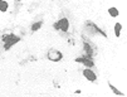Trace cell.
Segmentation results:
<instances>
[{"mask_svg":"<svg viewBox=\"0 0 127 97\" xmlns=\"http://www.w3.org/2000/svg\"><path fill=\"white\" fill-rule=\"evenodd\" d=\"M1 39H3V47H4V50H9L13 46H15L18 42H20V38L13 34V33H6L1 37Z\"/></svg>","mask_w":127,"mask_h":97,"instance_id":"obj_1","label":"cell"},{"mask_svg":"<svg viewBox=\"0 0 127 97\" xmlns=\"http://www.w3.org/2000/svg\"><path fill=\"white\" fill-rule=\"evenodd\" d=\"M47 58H48V61L57 63V62H59V61L63 59V53H62L59 49L50 48V49L47 52Z\"/></svg>","mask_w":127,"mask_h":97,"instance_id":"obj_2","label":"cell"},{"mask_svg":"<svg viewBox=\"0 0 127 97\" xmlns=\"http://www.w3.org/2000/svg\"><path fill=\"white\" fill-rule=\"evenodd\" d=\"M82 41H83V55L89 57V58H93L95 54H96V50H95V48L92 47L91 42L87 39L84 35L82 37Z\"/></svg>","mask_w":127,"mask_h":97,"instance_id":"obj_3","label":"cell"},{"mask_svg":"<svg viewBox=\"0 0 127 97\" xmlns=\"http://www.w3.org/2000/svg\"><path fill=\"white\" fill-rule=\"evenodd\" d=\"M53 28L56 30H61L63 33H68L69 30V20L67 18H61L59 20H57L53 24Z\"/></svg>","mask_w":127,"mask_h":97,"instance_id":"obj_4","label":"cell"},{"mask_svg":"<svg viewBox=\"0 0 127 97\" xmlns=\"http://www.w3.org/2000/svg\"><path fill=\"white\" fill-rule=\"evenodd\" d=\"M84 27L86 28H88V32H92V33H97V34H101L102 37H107V34L101 29V28H98L93 22H86V24H84Z\"/></svg>","mask_w":127,"mask_h":97,"instance_id":"obj_5","label":"cell"},{"mask_svg":"<svg viewBox=\"0 0 127 97\" xmlns=\"http://www.w3.org/2000/svg\"><path fill=\"white\" fill-rule=\"evenodd\" d=\"M76 62L82 63V64L86 66L87 68H93V67H95V62H93V59H92V58H89V57H86V55H82V57L76 58Z\"/></svg>","mask_w":127,"mask_h":97,"instance_id":"obj_6","label":"cell"},{"mask_svg":"<svg viewBox=\"0 0 127 97\" xmlns=\"http://www.w3.org/2000/svg\"><path fill=\"white\" fill-rule=\"evenodd\" d=\"M83 76H84V78H87L89 82H96L97 81V74L92 71V68H84L83 69Z\"/></svg>","mask_w":127,"mask_h":97,"instance_id":"obj_7","label":"cell"},{"mask_svg":"<svg viewBox=\"0 0 127 97\" xmlns=\"http://www.w3.org/2000/svg\"><path fill=\"white\" fill-rule=\"evenodd\" d=\"M42 25H43V22H42V20H39V22H34V23L30 25V30L34 33V32L39 30V29L42 28Z\"/></svg>","mask_w":127,"mask_h":97,"instance_id":"obj_8","label":"cell"},{"mask_svg":"<svg viewBox=\"0 0 127 97\" xmlns=\"http://www.w3.org/2000/svg\"><path fill=\"white\" fill-rule=\"evenodd\" d=\"M8 9H9L8 1H5V0H0V11L5 13V11H8Z\"/></svg>","mask_w":127,"mask_h":97,"instance_id":"obj_9","label":"cell"},{"mask_svg":"<svg viewBox=\"0 0 127 97\" xmlns=\"http://www.w3.org/2000/svg\"><path fill=\"white\" fill-rule=\"evenodd\" d=\"M121 30H122V24H121V23H116V24H115V28H113L115 35H116V37H120V35H121Z\"/></svg>","mask_w":127,"mask_h":97,"instance_id":"obj_10","label":"cell"},{"mask_svg":"<svg viewBox=\"0 0 127 97\" xmlns=\"http://www.w3.org/2000/svg\"><path fill=\"white\" fill-rule=\"evenodd\" d=\"M108 14H110L112 18H116V16H118L120 15V10L117 9V8H110V9H108Z\"/></svg>","mask_w":127,"mask_h":97,"instance_id":"obj_11","label":"cell"},{"mask_svg":"<svg viewBox=\"0 0 127 97\" xmlns=\"http://www.w3.org/2000/svg\"><path fill=\"white\" fill-rule=\"evenodd\" d=\"M108 86H110V88L113 91V93H115V95H117V96H123V93H122L121 91H118V90H117V88L112 85V83H108Z\"/></svg>","mask_w":127,"mask_h":97,"instance_id":"obj_12","label":"cell"},{"mask_svg":"<svg viewBox=\"0 0 127 97\" xmlns=\"http://www.w3.org/2000/svg\"><path fill=\"white\" fill-rule=\"evenodd\" d=\"M16 1H22V0H16Z\"/></svg>","mask_w":127,"mask_h":97,"instance_id":"obj_13","label":"cell"}]
</instances>
